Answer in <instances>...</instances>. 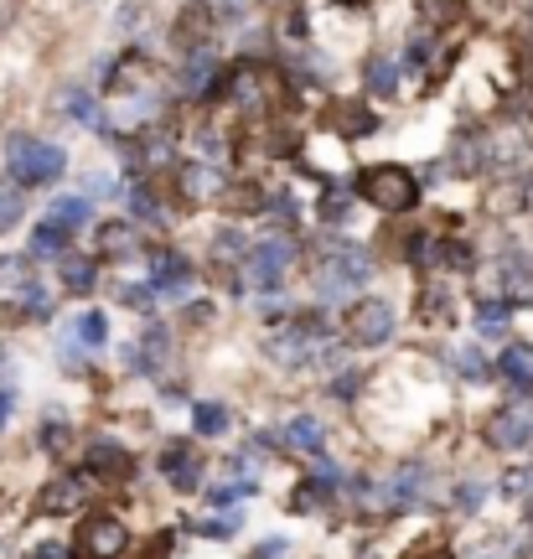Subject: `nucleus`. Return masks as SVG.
<instances>
[{
  "label": "nucleus",
  "mask_w": 533,
  "mask_h": 559,
  "mask_svg": "<svg viewBox=\"0 0 533 559\" xmlns=\"http://www.w3.org/2000/svg\"><path fill=\"white\" fill-rule=\"evenodd\" d=\"M208 79H213V52H192L187 68H181V88H187V94H192V88H208Z\"/></svg>",
  "instance_id": "nucleus-24"
},
{
  "label": "nucleus",
  "mask_w": 533,
  "mask_h": 559,
  "mask_svg": "<svg viewBox=\"0 0 533 559\" xmlns=\"http://www.w3.org/2000/svg\"><path fill=\"white\" fill-rule=\"evenodd\" d=\"M37 559H68V549H62V544H42Z\"/></svg>",
  "instance_id": "nucleus-38"
},
{
  "label": "nucleus",
  "mask_w": 533,
  "mask_h": 559,
  "mask_svg": "<svg viewBox=\"0 0 533 559\" xmlns=\"http://www.w3.org/2000/svg\"><path fill=\"white\" fill-rule=\"evenodd\" d=\"M11 409H16V394H11V389H0V425L11 419Z\"/></svg>",
  "instance_id": "nucleus-37"
},
{
  "label": "nucleus",
  "mask_w": 533,
  "mask_h": 559,
  "mask_svg": "<svg viewBox=\"0 0 533 559\" xmlns=\"http://www.w3.org/2000/svg\"><path fill=\"white\" fill-rule=\"evenodd\" d=\"M332 124L342 135H363V130H374V115H368V109H336Z\"/></svg>",
  "instance_id": "nucleus-28"
},
{
  "label": "nucleus",
  "mask_w": 533,
  "mask_h": 559,
  "mask_svg": "<svg viewBox=\"0 0 533 559\" xmlns=\"http://www.w3.org/2000/svg\"><path fill=\"white\" fill-rule=\"evenodd\" d=\"M130 249H135V234H130L125 223L104 228V254H130Z\"/></svg>",
  "instance_id": "nucleus-30"
},
{
  "label": "nucleus",
  "mask_w": 533,
  "mask_h": 559,
  "mask_svg": "<svg viewBox=\"0 0 533 559\" xmlns=\"http://www.w3.org/2000/svg\"><path fill=\"white\" fill-rule=\"evenodd\" d=\"M223 94H228L234 109L259 115V109H275V104L285 99V83H280V73L270 68V62H244L234 79L223 83Z\"/></svg>",
  "instance_id": "nucleus-4"
},
{
  "label": "nucleus",
  "mask_w": 533,
  "mask_h": 559,
  "mask_svg": "<svg viewBox=\"0 0 533 559\" xmlns=\"http://www.w3.org/2000/svg\"><path fill=\"white\" fill-rule=\"evenodd\" d=\"M419 16L425 21H455L461 16V0H419Z\"/></svg>",
  "instance_id": "nucleus-31"
},
{
  "label": "nucleus",
  "mask_w": 533,
  "mask_h": 559,
  "mask_svg": "<svg viewBox=\"0 0 533 559\" xmlns=\"http://www.w3.org/2000/svg\"><path fill=\"white\" fill-rule=\"evenodd\" d=\"M368 275H374V264H368V254H363L357 243H332L317 264V290L327 300L357 296V290L368 285Z\"/></svg>",
  "instance_id": "nucleus-2"
},
{
  "label": "nucleus",
  "mask_w": 533,
  "mask_h": 559,
  "mask_svg": "<svg viewBox=\"0 0 533 559\" xmlns=\"http://www.w3.org/2000/svg\"><path fill=\"white\" fill-rule=\"evenodd\" d=\"M508 321H513L508 300H482V306H476V332H482V337H502Z\"/></svg>",
  "instance_id": "nucleus-19"
},
{
  "label": "nucleus",
  "mask_w": 533,
  "mask_h": 559,
  "mask_svg": "<svg viewBox=\"0 0 533 559\" xmlns=\"http://www.w3.org/2000/svg\"><path fill=\"white\" fill-rule=\"evenodd\" d=\"M5 166H11V177H16L21 187H52V181L62 177L68 156H62L52 140H26V135H16L11 145H5Z\"/></svg>",
  "instance_id": "nucleus-3"
},
{
  "label": "nucleus",
  "mask_w": 533,
  "mask_h": 559,
  "mask_svg": "<svg viewBox=\"0 0 533 559\" xmlns=\"http://www.w3.org/2000/svg\"><path fill=\"white\" fill-rule=\"evenodd\" d=\"M88 213H94V207H88V198H58V202H52V213H47V218L62 223V228L73 234V228H83V223H88Z\"/></svg>",
  "instance_id": "nucleus-21"
},
{
  "label": "nucleus",
  "mask_w": 533,
  "mask_h": 559,
  "mask_svg": "<svg viewBox=\"0 0 533 559\" xmlns=\"http://www.w3.org/2000/svg\"><path fill=\"white\" fill-rule=\"evenodd\" d=\"M192 425H198V436H223V430H228V409H223V404H198V409H192Z\"/></svg>",
  "instance_id": "nucleus-25"
},
{
  "label": "nucleus",
  "mask_w": 533,
  "mask_h": 559,
  "mask_svg": "<svg viewBox=\"0 0 533 559\" xmlns=\"http://www.w3.org/2000/svg\"><path fill=\"white\" fill-rule=\"evenodd\" d=\"M347 337L357 342V347H383V342L394 337V306L389 300H357L353 311H347Z\"/></svg>",
  "instance_id": "nucleus-7"
},
{
  "label": "nucleus",
  "mask_w": 533,
  "mask_h": 559,
  "mask_svg": "<svg viewBox=\"0 0 533 559\" xmlns=\"http://www.w3.org/2000/svg\"><path fill=\"white\" fill-rule=\"evenodd\" d=\"M357 192L374 202V207H383V213H404V207L419 202V181H415V171L383 160V166H368V171L357 177Z\"/></svg>",
  "instance_id": "nucleus-5"
},
{
  "label": "nucleus",
  "mask_w": 533,
  "mask_h": 559,
  "mask_svg": "<svg viewBox=\"0 0 533 559\" xmlns=\"http://www.w3.org/2000/svg\"><path fill=\"white\" fill-rule=\"evenodd\" d=\"M419 492H425V466H404L394 477V487H389V498L394 502H415Z\"/></svg>",
  "instance_id": "nucleus-23"
},
{
  "label": "nucleus",
  "mask_w": 533,
  "mask_h": 559,
  "mask_svg": "<svg viewBox=\"0 0 533 559\" xmlns=\"http://www.w3.org/2000/svg\"><path fill=\"white\" fill-rule=\"evenodd\" d=\"M94 280H99L94 260H83V254H68V260H62V285H68V290L88 296V290H94Z\"/></svg>",
  "instance_id": "nucleus-20"
},
{
  "label": "nucleus",
  "mask_w": 533,
  "mask_h": 559,
  "mask_svg": "<svg viewBox=\"0 0 533 559\" xmlns=\"http://www.w3.org/2000/svg\"><path fill=\"white\" fill-rule=\"evenodd\" d=\"M21 306H26V317H37V321L52 317V300H47V290H37V285H32V290L21 296Z\"/></svg>",
  "instance_id": "nucleus-33"
},
{
  "label": "nucleus",
  "mask_w": 533,
  "mask_h": 559,
  "mask_svg": "<svg viewBox=\"0 0 533 559\" xmlns=\"http://www.w3.org/2000/svg\"><path fill=\"white\" fill-rule=\"evenodd\" d=\"M285 555H291V544L285 539H264V544H254V555L249 559H285Z\"/></svg>",
  "instance_id": "nucleus-35"
},
{
  "label": "nucleus",
  "mask_w": 533,
  "mask_h": 559,
  "mask_svg": "<svg viewBox=\"0 0 533 559\" xmlns=\"http://www.w3.org/2000/svg\"><path fill=\"white\" fill-rule=\"evenodd\" d=\"M32 285H37V275H32V264L26 260H16V254H5V260H0V296H26V290H32Z\"/></svg>",
  "instance_id": "nucleus-18"
},
{
  "label": "nucleus",
  "mask_w": 533,
  "mask_h": 559,
  "mask_svg": "<svg viewBox=\"0 0 533 559\" xmlns=\"http://www.w3.org/2000/svg\"><path fill=\"white\" fill-rule=\"evenodd\" d=\"M125 549H130V534H125L119 519H109V513L83 519V528H79V555L83 559H119Z\"/></svg>",
  "instance_id": "nucleus-8"
},
{
  "label": "nucleus",
  "mask_w": 533,
  "mask_h": 559,
  "mask_svg": "<svg viewBox=\"0 0 533 559\" xmlns=\"http://www.w3.org/2000/svg\"><path fill=\"white\" fill-rule=\"evenodd\" d=\"M451 362L461 368V373H466V379H482V373H487L482 353H476V347H466V342H455V347H451Z\"/></svg>",
  "instance_id": "nucleus-29"
},
{
  "label": "nucleus",
  "mask_w": 533,
  "mask_h": 559,
  "mask_svg": "<svg viewBox=\"0 0 533 559\" xmlns=\"http://www.w3.org/2000/svg\"><path fill=\"white\" fill-rule=\"evenodd\" d=\"M73 337L88 342V347H104V337H109V321H104L99 311H83L79 326H73Z\"/></svg>",
  "instance_id": "nucleus-26"
},
{
  "label": "nucleus",
  "mask_w": 533,
  "mask_h": 559,
  "mask_svg": "<svg viewBox=\"0 0 533 559\" xmlns=\"http://www.w3.org/2000/svg\"><path fill=\"white\" fill-rule=\"evenodd\" d=\"M62 115H73V120H83V124H94V120H99V109H94V99H88V94H68V104H62Z\"/></svg>",
  "instance_id": "nucleus-32"
},
{
  "label": "nucleus",
  "mask_w": 533,
  "mask_h": 559,
  "mask_svg": "<svg viewBox=\"0 0 533 559\" xmlns=\"http://www.w3.org/2000/svg\"><path fill=\"white\" fill-rule=\"evenodd\" d=\"M280 445H285V451H296V456H321L327 430H321V419L296 415V419H285V425H280Z\"/></svg>",
  "instance_id": "nucleus-12"
},
{
  "label": "nucleus",
  "mask_w": 533,
  "mask_h": 559,
  "mask_svg": "<svg viewBox=\"0 0 533 559\" xmlns=\"http://www.w3.org/2000/svg\"><path fill=\"white\" fill-rule=\"evenodd\" d=\"M88 472H99V477H109V481H125L135 472V461H130V451L115 445V440H94V445H88Z\"/></svg>",
  "instance_id": "nucleus-13"
},
{
  "label": "nucleus",
  "mask_w": 533,
  "mask_h": 559,
  "mask_svg": "<svg viewBox=\"0 0 533 559\" xmlns=\"http://www.w3.org/2000/svg\"><path fill=\"white\" fill-rule=\"evenodd\" d=\"M187 280H192V264L181 254H156L151 260V290H187Z\"/></svg>",
  "instance_id": "nucleus-15"
},
{
  "label": "nucleus",
  "mask_w": 533,
  "mask_h": 559,
  "mask_svg": "<svg viewBox=\"0 0 533 559\" xmlns=\"http://www.w3.org/2000/svg\"><path fill=\"white\" fill-rule=\"evenodd\" d=\"M161 472H166V481L177 487V492H198L202 487V456H198V445H187V440H177V445H166L161 451Z\"/></svg>",
  "instance_id": "nucleus-10"
},
{
  "label": "nucleus",
  "mask_w": 533,
  "mask_h": 559,
  "mask_svg": "<svg viewBox=\"0 0 533 559\" xmlns=\"http://www.w3.org/2000/svg\"><path fill=\"white\" fill-rule=\"evenodd\" d=\"M83 502H88V487H83V477L62 472L58 481H47V492L37 498V508H42V513H52V519H62V513H79Z\"/></svg>",
  "instance_id": "nucleus-11"
},
{
  "label": "nucleus",
  "mask_w": 533,
  "mask_h": 559,
  "mask_svg": "<svg viewBox=\"0 0 533 559\" xmlns=\"http://www.w3.org/2000/svg\"><path fill=\"white\" fill-rule=\"evenodd\" d=\"M363 83H368L374 99H389V94L399 88V62L394 58H374L368 68H363Z\"/></svg>",
  "instance_id": "nucleus-17"
},
{
  "label": "nucleus",
  "mask_w": 533,
  "mask_h": 559,
  "mask_svg": "<svg viewBox=\"0 0 533 559\" xmlns=\"http://www.w3.org/2000/svg\"><path fill=\"white\" fill-rule=\"evenodd\" d=\"M487 440H493L497 451H529L533 445V415L523 404H508V409H497L487 419Z\"/></svg>",
  "instance_id": "nucleus-9"
},
{
  "label": "nucleus",
  "mask_w": 533,
  "mask_h": 559,
  "mask_svg": "<svg viewBox=\"0 0 533 559\" xmlns=\"http://www.w3.org/2000/svg\"><path fill=\"white\" fill-rule=\"evenodd\" d=\"M181 192L192 202H213V198H223L228 187H223V171H217V166H187V171H181Z\"/></svg>",
  "instance_id": "nucleus-14"
},
{
  "label": "nucleus",
  "mask_w": 533,
  "mask_h": 559,
  "mask_svg": "<svg viewBox=\"0 0 533 559\" xmlns=\"http://www.w3.org/2000/svg\"><path fill=\"white\" fill-rule=\"evenodd\" d=\"M476 559H497V555H476Z\"/></svg>",
  "instance_id": "nucleus-39"
},
{
  "label": "nucleus",
  "mask_w": 533,
  "mask_h": 559,
  "mask_svg": "<svg viewBox=\"0 0 533 559\" xmlns=\"http://www.w3.org/2000/svg\"><path fill=\"white\" fill-rule=\"evenodd\" d=\"M16 223H21V198L16 192H0V234L16 228Z\"/></svg>",
  "instance_id": "nucleus-34"
},
{
  "label": "nucleus",
  "mask_w": 533,
  "mask_h": 559,
  "mask_svg": "<svg viewBox=\"0 0 533 559\" xmlns=\"http://www.w3.org/2000/svg\"><path fill=\"white\" fill-rule=\"evenodd\" d=\"M140 347H145V358H140V368H156V362H166V326H145V337H140Z\"/></svg>",
  "instance_id": "nucleus-27"
},
{
  "label": "nucleus",
  "mask_w": 533,
  "mask_h": 559,
  "mask_svg": "<svg viewBox=\"0 0 533 559\" xmlns=\"http://www.w3.org/2000/svg\"><path fill=\"white\" fill-rule=\"evenodd\" d=\"M327 347H332V337H327V321H317V317H291L280 332H270V342H264L270 362H280V368H306V362H321Z\"/></svg>",
  "instance_id": "nucleus-1"
},
{
  "label": "nucleus",
  "mask_w": 533,
  "mask_h": 559,
  "mask_svg": "<svg viewBox=\"0 0 533 559\" xmlns=\"http://www.w3.org/2000/svg\"><path fill=\"white\" fill-rule=\"evenodd\" d=\"M88 192H94V198H109V192H119V187L109 177H88Z\"/></svg>",
  "instance_id": "nucleus-36"
},
{
  "label": "nucleus",
  "mask_w": 533,
  "mask_h": 559,
  "mask_svg": "<svg viewBox=\"0 0 533 559\" xmlns=\"http://www.w3.org/2000/svg\"><path fill=\"white\" fill-rule=\"evenodd\" d=\"M497 373L513 383L518 394H523V389H533V347H508V353L497 358Z\"/></svg>",
  "instance_id": "nucleus-16"
},
{
  "label": "nucleus",
  "mask_w": 533,
  "mask_h": 559,
  "mask_svg": "<svg viewBox=\"0 0 533 559\" xmlns=\"http://www.w3.org/2000/svg\"><path fill=\"white\" fill-rule=\"evenodd\" d=\"M73 239V234H68V228H62V223H37V234H32V254H58L62 243Z\"/></svg>",
  "instance_id": "nucleus-22"
},
{
  "label": "nucleus",
  "mask_w": 533,
  "mask_h": 559,
  "mask_svg": "<svg viewBox=\"0 0 533 559\" xmlns=\"http://www.w3.org/2000/svg\"><path fill=\"white\" fill-rule=\"evenodd\" d=\"M291 264H296V249L291 239H264L249 249V264H244V285L249 290H275L280 280L291 275Z\"/></svg>",
  "instance_id": "nucleus-6"
}]
</instances>
